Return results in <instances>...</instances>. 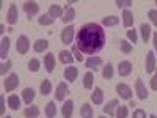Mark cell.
Segmentation results:
<instances>
[{"mask_svg": "<svg viewBox=\"0 0 157 118\" xmlns=\"http://www.w3.org/2000/svg\"><path fill=\"white\" fill-rule=\"evenodd\" d=\"M74 25H68V27H64L61 30V43L64 46H69L72 41H74V38H75V33H74Z\"/></svg>", "mask_w": 157, "mask_h": 118, "instance_id": "2", "label": "cell"}, {"mask_svg": "<svg viewBox=\"0 0 157 118\" xmlns=\"http://www.w3.org/2000/svg\"><path fill=\"white\" fill-rule=\"evenodd\" d=\"M39 91H41V95H43V96L50 95V93H52V82L46 79V81L41 84V87H39Z\"/></svg>", "mask_w": 157, "mask_h": 118, "instance_id": "30", "label": "cell"}, {"mask_svg": "<svg viewBox=\"0 0 157 118\" xmlns=\"http://www.w3.org/2000/svg\"><path fill=\"white\" fill-rule=\"evenodd\" d=\"M116 93L123 99H132V90H130V87L126 85V84H118L116 85Z\"/></svg>", "mask_w": 157, "mask_h": 118, "instance_id": "5", "label": "cell"}, {"mask_svg": "<svg viewBox=\"0 0 157 118\" xmlns=\"http://www.w3.org/2000/svg\"><path fill=\"white\" fill-rule=\"evenodd\" d=\"M105 30L99 24H85L75 35V46L85 55L93 57L105 44Z\"/></svg>", "mask_w": 157, "mask_h": 118, "instance_id": "1", "label": "cell"}, {"mask_svg": "<svg viewBox=\"0 0 157 118\" xmlns=\"http://www.w3.org/2000/svg\"><path fill=\"white\" fill-rule=\"evenodd\" d=\"M121 18H123V25H124V27L129 29V27H132V25H134V14H132V11L124 10Z\"/></svg>", "mask_w": 157, "mask_h": 118, "instance_id": "19", "label": "cell"}, {"mask_svg": "<svg viewBox=\"0 0 157 118\" xmlns=\"http://www.w3.org/2000/svg\"><path fill=\"white\" fill-rule=\"evenodd\" d=\"M74 19H75V10H74V8H68L66 13H64L63 18H61V21H63L64 24H69V22H72Z\"/></svg>", "mask_w": 157, "mask_h": 118, "instance_id": "29", "label": "cell"}, {"mask_svg": "<svg viewBox=\"0 0 157 118\" xmlns=\"http://www.w3.org/2000/svg\"><path fill=\"white\" fill-rule=\"evenodd\" d=\"M35 99V90L33 88H24L22 90V101L25 104H32V101Z\"/></svg>", "mask_w": 157, "mask_h": 118, "instance_id": "21", "label": "cell"}, {"mask_svg": "<svg viewBox=\"0 0 157 118\" xmlns=\"http://www.w3.org/2000/svg\"><path fill=\"white\" fill-rule=\"evenodd\" d=\"M135 91H137V96L140 99H146L148 98V90L145 87V84H143L141 79H137L135 81Z\"/></svg>", "mask_w": 157, "mask_h": 118, "instance_id": "10", "label": "cell"}, {"mask_svg": "<svg viewBox=\"0 0 157 118\" xmlns=\"http://www.w3.org/2000/svg\"><path fill=\"white\" fill-rule=\"evenodd\" d=\"M91 101H93L96 106H101L104 102V91L101 88H94V91L91 93Z\"/></svg>", "mask_w": 157, "mask_h": 118, "instance_id": "22", "label": "cell"}, {"mask_svg": "<svg viewBox=\"0 0 157 118\" xmlns=\"http://www.w3.org/2000/svg\"><path fill=\"white\" fill-rule=\"evenodd\" d=\"M152 44H154V50L157 52V32L152 35Z\"/></svg>", "mask_w": 157, "mask_h": 118, "instance_id": "46", "label": "cell"}, {"mask_svg": "<svg viewBox=\"0 0 157 118\" xmlns=\"http://www.w3.org/2000/svg\"><path fill=\"white\" fill-rule=\"evenodd\" d=\"M72 55H74V58H75L77 61H83V55H82V52L77 49V46L72 47Z\"/></svg>", "mask_w": 157, "mask_h": 118, "instance_id": "41", "label": "cell"}, {"mask_svg": "<svg viewBox=\"0 0 157 118\" xmlns=\"http://www.w3.org/2000/svg\"><path fill=\"white\" fill-rule=\"evenodd\" d=\"M49 49V41L47 39H36L33 43V50L38 52V54H41V52H46Z\"/></svg>", "mask_w": 157, "mask_h": 118, "instance_id": "17", "label": "cell"}, {"mask_svg": "<svg viewBox=\"0 0 157 118\" xmlns=\"http://www.w3.org/2000/svg\"><path fill=\"white\" fill-rule=\"evenodd\" d=\"M10 38L8 36H3L2 41H0V58L2 60H6V55L10 52Z\"/></svg>", "mask_w": 157, "mask_h": 118, "instance_id": "12", "label": "cell"}, {"mask_svg": "<svg viewBox=\"0 0 157 118\" xmlns=\"http://www.w3.org/2000/svg\"><path fill=\"white\" fill-rule=\"evenodd\" d=\"M93 115H94L93 107H91L88 102H85L83 106H82V109H80V116L82 118H93Z\"/></svg>", "mask_w": 157, "mask_h": 118, "instance_id": "25", "label": "cell"}, {"mask_svg": "<svg viewBox=\"0 0 157 118\" xmlns=\"http://www.w3.org/2000/svg\"><path fill=\"white\" fill-rule=\"evenodd\" d=\"M39 66H41V61L36 60V58H32V60L29 61V69L33 71V73H36V71L39 69Z\"/></svg>", "mask_w": 157, "mask_h": 118, "instance_id": "38", "label": "cell"}, {"mask_svg": "<svg viewBox=\"0 0 157 118\" xmlns=\"http://www.w3.org/2000/svg\"><path fill=\"white\" fill-rule=\"evenodd\" d=\"M77 74H78V69L75 66H68V68H64V79H66L68 82H74L75 79H77Z\"/></svg>", "mask_w": 157, "mask_h": 118, "instance_id": "16", "label": "cell"}, {"mask_svg": "<svg viewBox=\"0 0 157 118\" xmlns=\"http://www.w3.org/2000/svg\"><path fill=\"white\" fill-rule=\"evenodd\" d=\"M93 84H94V74L91 73V71H88L83 76V87L86 90H91V88H93Z\"/></svg>", "mask_w": 157, "mask_h": 118, "instance_id": "27", "label": "cell"}, {"mask_svg": "<svg viewBox=\"0 0 157 118\" xmlns=\"http://www.w3.org/2000/svg\"><path fill=\"white\" fill-rule=\"evenodd\" d=\"M155 5H157V0H155Z\"/></svg>", "mask_w": 157, "mask_h": 118, "instance_id": "51", "label": "cell"}, {"mask_svg": "<svg viewBox=\"0 0 157 118\" xmlns=\"http://www.w3.org/2000/svg\"><path fill=\"white\" fill-rule=\"evenodd\" d=\"M0 115L5 116V96H0Z\"/></svg>", "mask_w": 157, "mask_h": 118, "instance_id": "44", "label": "cell"}, {"mask_svg": "<svg viewBox=\"0 0 157 118\" xmlns=\"http://www.w3.org/2000/svg\"><path fill=\"white\" fill-rule=\"evenodd\" d=\"M151 88H152V90H157V71L154 73V76H152V79H151Z\"/></svg>", "mask_w": 157, "mask_h": 118, "instance_id": "45", "label": "cell"}, {"mask_svg": "<svg viewBox=\"0 0 157 118\" xmlns=\"http://www.w3.org/2000/svg\"><path fill=\"white\" fill-rule=\"evenodd\" d=\"M44 113H46L47 118H55V115H57V106H55V102H54V101H50V102L46 104V110H44Z\"/></svg>", "mask_w": 157, "mask_h": 118, "instance_id": "24", "label": "cell"}, {"mask_svg": "<svg viewBox=\"0 0 157 118\" xmlns=\"http://www.w3.org/2000/svg\"><path fill=\"white\" fill-rule=\"evenodd\" d=\"M102 77L104 79H112L113 77V65L112 63H107L105 66L102 68Z\"/></svg>", "mask_w": 157, "mask_h": 118, "instance_id": "33", "label": "cell"}, {"mask_svg": "<svg viewBox=\"0 0 157 118\" xmlns=\"http://www.w3.org/2000/svg\"><path fill=\"white\" fill-rule=\"evenodd\" d=\"M140 32H141V38H143V41L148 43V41H149V35H151V25L143 22V24L140 25Z\"/></svg>", "mask_w": 157, "mask_h": 118, "instance_id": "26", "label": "cell"}, {"mask_svg": "<svg viewBox=\"0 0 157 118\" xmlns=\"http://www.w3.org/2000/svg\"><path fill=\"white\" fill-rule=\"evenodd\" d=\"M69 93V88H68V84L66 82H60L57 85V91H55V99L57 101H64L66 95Z\"/></svg>", "mask_w": 157, "mask_h": 118, "instance_id": "6", "label": "cell"}, {"mask_svg": "<svg viewBox=\"0 0 157 118\" xmlns=\"http://www.w3.org/2000/svg\"><path fill=\"white\" fill-rule=\"evenodd\" d=\"M44 68L47 73H54L55 69V55L52 52H47L44 55Z\"/></svg>", "mask_w": 157, "mask_h": 118, "instance_id": "9", "label": "cell"}, {"mask_svg": "<svg viewBox=\"0 0 157 118\" xmlns=\"http://www.w3.org/2000/svg\"><path fill=\"white\" fill-rule=\"evenodd\" d=\"M85 66L88 68V69H98L99 66H102V58L101 57H88L86 60H85Z\"/></svg>", "mask_w": 157, "mask_h": 118, "instance_id": "13", "label": "cell"}, {"mask_svg": "<svg viewBox=\"0 0 157 118\" xmlns=\"http://www.w3.org/2000/svg\"><path fill=\"white\" fill-rule=\"evenodd\" d=\"M17 6L16 3H11L10 5V10H8V14H6V22L10 25H16L17 24Z\"/></svg>", "mask_w": 157, "mask_h": 118, "instance_id": "7", "label": "cell"}, {"mask_svg": "<svg viewBox=\"0 0 157 118\" xmlns=\"http://www.w3.org/2000/svg\"><path fill=\"white\" fill-rule=\"evenodd\" d=\"M2 118H13V116H10V115H6V116H2Z\"/></svg>", "mask_w": 157, "mask_h": 118, "instance_id": "49", "label": "cell"}, {"mask_svg": "<svg viewBox=\"0 0 157 118\" xmlns=\"http://www.w3.org/2000/svg\"><path fill=\"white\" fill-rule=\"evenodd\" d=\"M47 14L52 18V19H57V18H63V8L60 6V5H57V3H54V5H50V8H49V13Z\"/></svg>", "mask_w": 157, "mask_h": 118, "instance_id": "20", "label": "cell"}, {"mask_svg": "<svg viewBox=\"0 0 157 118\" xmlns=\"http://www.w3.org/2000/svg\"><path fill=\"white\" fill-rule=\"evenodd\" d=\"M72 112H74V102L71 99L69 101H64L63 106H61V115H63V118H71Z\"/></svg>", "mask_w": 157, "mask_h": 118, "instance_id": "14", "label": "cell"}, {"mask_svg": "<svg viewBox=\"0 0 157 118\" xmlns=\"http://www.w3.org/2000/svg\"><path fill=\"white\" fill-rule=\"evenodd\" d=\"M22 8H24V11L27 13L30 18L39 13V5H38V2H24Z\"/></svg>", "mask_w": 157, "mask_h": 118, "instance_id": "8", "label": "cell"}, {"mask_svg": "<svg viewBox=\"0 0 157 118\" xmlns=\"http://www.w3.org/2000/svg\"><path fill=\"white\" fill-rule=\"evenodd\" d=\"M116 6L118 8H124V6H130L132 5V0H116Z\"/></svg>", "mask_w": 157, "mask_h": 118, "instance_id": "43", "label": "cell"}, {"mask_svg": "<svg viewBox=\"0 0 157 118\" xmlns=\"http://www.w3.org/2000/svg\"><path fill=\"white\" fill-rule=\"evenodd\" d=\"M132 63L130 61H121L120 65H118V74H120L121 77H126L129 76L130 73H132Z\"/></svg>", "mask_w": 157, "mask_h": 118, "instance_id": "11", "label": "cell"}, {"mask_svg": "<svg viewBox=\"0 0 157 118\" xmlns=\"http://www.w3.org/2000/svg\"><path fill=\"white\" fill-rule=\"evenodd\" d=\"M11 66H13V61L11 60H6V61H3L2 63V66H0V74L2 76H5L10 69H11Z\"/></svg>", "mask_w": 157, "mask_h": 118, "instance_id": "37", "label": "cell"}, {"mask_svg": "<svg viewBox=\"0 0 157 118\" xmlns=\"http://www.w3.org/2000/svg\"><path fill=\"white\" fill-rule=\"evenodd\" d=\"M55 19H52L49 14H43V16H39L38 18V24L39 25H50V24H54Z\"/></svg>", "mask_w": 157, "mask_h": 118, "instance_id": "36", "label": "cell"}, {"mask_svg": "<svg viewBox=\"0 0 157 118\" xmlns=\"http://www.w3.org/2000/svg\"><path fill=\"white\" fill-rule=\"evenodd\" d=\"M98 118H107V116H104V115H101V116H98Z\"/></svg>", "mask_w": 157, "mask_h": 118, "instance_id": "50", "label": "cell"}, {"mask_svg": "<svg viewBox=\"0 0 157 118\" xmlns=\"http://www.w3.org/2000/svg\"><path fill=\"white\" fill-rule=\"evenodd\" d=\"M149 118H157V116L155 115H149Z\"/></svg>", "mask_w": 157, "mask_h": 118, "instance_id": "48", "label": "cell"}, {"mask_svg": "<svg viewBox=\"0 0 157 118\" xmlns=\"http://www.w3.org/2000/svg\"><path fill=\"white\" fill-rule=\"evenodd\" d=\"M118 106H120V102H118L116 99H112L110 102H107V106H104V112H105L107 115H110V116H113L116 113L115 109H118Z\"/></svg>", "mask_w": 157, "mask_h": 118, "instance_id": "23", "label": "cell"}, {"mask_svg": "<svg viewBox=\"0 0 157 118\" xmlns=\"http://www.w3.org/2000/svg\"><path fill=\"white\" fill-rule=\"evenodd\" d=\"M127 39L130 41V44H135L138 41V35H137V30H127Z\"/></svg>", "mask_w": 157, "mask_h": 118, "instance_id": "39", "label": "cell"}, {"mask_svg": "<svg viewBox=\"0 0 157 118\" xmlns=\"http://www.w3.org/2000/svg\"><path fill=\"white\" fill-rule=\"evenodd\" d=\"M132 118H148V115H146V112L143 110V109H135Z\"/></svg>", "mask_w": 157, "mask_h": 118, "instance_id": "42", "label": "cell"}, {"mask_svg": "<svg viewBox=\"0 0 157 118\" xmlns=\"http://www.w3.org/2000/svg\"><path fill=\"white\" fill-rule=\"evenodd\" d=\"M8 106H10V109H13V110H19V107H21V99H19V96H16V95L8 96Z\"/></svg>", "mask_w": 157, "mask_h": 118, "instance_id": "28", "label": "cell"}, {"mask_svg": "<svg viewBox=\"0 0 157 118\" xmlns=\"http://www.w3.org/2000/svg\"><path fill=\"white\" fill-rule=\"evenodd\" d=\"M120 49H121L123 54H130V52H132V44H130L127 39H121L120 41Z\"/></svg>", "mask_w": 157, "mask_h": 118, "instance_id": "34", "label": "cell"}, {"mask_svg": "<svg viewBox=\"0 0 157 118\" xmlns=\"http://www.w3.org/2000/svg\"><path fill=\"white\" fill-rule=\"evenodd\" d=\"M58 60H60V63H63V65H69L71 66V63L75 60L74 57H72V54L69 50H61L60 54H58Z\"/></svg>", "mask_w": 157, "mask_h": 118, "instance_id": "18", "label": "cell"}, {"mask_svg": "<svg viewBox=\"0 0 157 118\" xmlns=\"http://www.w3.org/2000/svg\"><path fill=\"white\" fill-rule=\"evenodd\" d=\"M16 49H17L19 54H22V55H25V54L29 52V49H30V41H29V38L25 36V35H22V36H19V38H17Z\"/></svg>", "mask_w": 157, "mask_h": 118, "instance_id": "4", "label": "cell"}, {"mask_svg": "<svg viewBox=\"0 0 157 118\" xmlns=\"http://www.w3.org/2000/svg\"><path fill=\"white\" fill-rule=\"evenodd\" d=\"M19 76L17 74H10L6 79H5V82H3V87L6 91H13V90H16L19 87Z\"/></svg>", "mask_w": 157, "mask_h": 118, "instance_id": "3", "label": "cell"}, {"mask_svg": "<svg viewBox=\"0 0 157 118\" xmlns=\"http://www.w3.org/2000/svg\"><path fill=\"white\" fill-rule=\"evenodd\" d=\"M118 22H120V18H116V16H107V18L102 19V24L105 25V27H115Z\"/></svg>", "mask_w": 157, "mask_h": 118, "instance_id": "32", "label": "cell"}, {"mask_svg": "<svg viewBox=\"0 0 157 118\" xmlns=\"http://www.w3.org/2000/svg\"><path fill=\"white\" fill-rule=\"evenodd\" d=\"M127 115H129V109L126 106H118L116 113H115L116 118H127Z\"/></svg>", "mask_w": 157, "mask_h": 118, "instance_id": "35", "label": "cell"}, {"mask_svg": "<svg viewBox=\"0 0 157 118\" xmlns=\"http://www.w3.org/2000/svg\"><path fill=\"white\" fill-rule=\"evenodd\" d=\"M146 73H154L155 69V54L152 50H149L146 54Z\"/></svg>", "mask_w": 157, "mask_h": 118, "instance_id": "15", "label": "cell"}, {"mask_svg": "<svg viewBox=\"0 0 157 118\" xmlns=\"http://www.w3.org/2000/svg\"><path fill=\"white\" fill-rule=\"evenodd\" d=\"M24 115L27 116V118H38L39 116V109L36 106H30L24 110Z\"/></svg>", "mask_w": 157, "mask_h": 118, "instance_id": "31", "label": "cell"}, {"mask_svg": "<svg viewBox=\"0 0 157 118\" xmlns=\"http://www.w3.org/2000/svg\"><path fill=\"white\" fill-rule=\"evenodd\" d=\"M148 18H149V21L157 27V10H149V11H148Z\"/></svg>", "mask_w": 157, "mask_h": 118, "instance_id": "40", "label": "cell"}, {"mask_svg": "<svg viewBox=\"0 0 157 118\" xmlns=\"http://www.w3.org/2000/svg\"><path fill=\"white\" fill-rule=\"evenodd\" d=\"M0 33H5V24H0Z\"/></svg>", "mask_w": 157, "mask_h": 118, "instance_id": "47", "label": "cell"}]
</instances>
